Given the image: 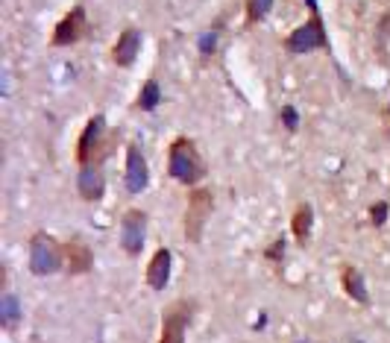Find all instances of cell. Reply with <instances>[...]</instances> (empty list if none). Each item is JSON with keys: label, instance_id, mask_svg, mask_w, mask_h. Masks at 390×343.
<instances>
[{"label": "cell", "instance_id": "cell-7", "mask_svg": "<svg viewBox=\"0 0 390 343\" xmlns=\"http://www.w3.org/2000/svg\"><path fill=\"white\" fill-rule=\"evenodd\" d=\"M88 33V18H86V9L82 6H74L70 12L65 15L56 24L53 29V47H70V45H77V41H82Z\"/></svg>", "mask_w": 390, "mask_h": 343}, {"label": "cell", "instance_id": "cell-15", "mask_svg": "<svg viewBox=\"0 0 390 343\" xmlns=\"http://www.w3.org/2000/svg\"><path fill=\"white\" fill-rule=\"evenodd\" d=\"M343 290L355 299V303H361V305H367V303H369V296H367V285H364V276L358 273L355 267H343Z\"/></svg>", "mask_w": 390, "mask_h": 343}, {"label": "cell", "instance_id": "cell-20", "mask_svg": "<svg viewBox=\"0 0 390 343\" xmlns=\"http://www.w3.org/2000/svg\"><path fill=\"white\" fill-rule=\"evenodd\" d=\"M214 47H218V33H205L203 38H200V50L205 56L209 53H214Z\"/></svg>", "mask_w": 390, "mask_h": 343}, {"label": "cell", "instance_id": "cell-9", "mask_svg": "<svg viewBox=\"0 0 390 343\" xmlns=\"http://www.w3.org/2000/svg\"><path fill=\"white\" fill-rule=\"evenodd\" d=\"M188 320H191V308L185 303H177L164 311L161 317V338L159 343H185V331H188Z\"/></svg>", "mask_w": 390, "mask_h": 343}, {"label": "cell", "instance_id": "cell-1", "mask_svg": "<svg viewBox=\"0 0 390 343\" xmlns=\"http://www.w3.org/2000/svg\"><path fill=\"white\" fill-rule=\"evenodd\" d=\"M168 170L182 185H197L200 179H205V162L197 150V144L185 138V135L173 138L168 147Z\"/></svg>", "mask_w": 390, "mask_h": 343}, {"label": "cell", "instance_id": "cell-18", "mask_svg": "<svg viewBox=\"0 0 390 343\" xmlns=\"http://www.w3.org/2000/svg\"><path fill=\"white\" fill-rule=\"evenodd\" d=\"M273 9V0H246V12H250V21H261L267 12Z\"/></svg>", "mask_w": 390, "mask_h": 343}, {"label": "cell", "instance_id": "cell-11", "mask_svg": "<svg viewBox=\"0 0 390 343\" xmlns=\"http://www.w3.org/2000/svg\"><path fill=\"white\" fill-rule=\"evenodd\" d=\"M77 191L86 203H97L103 191H106V179H103V168L100 164H86L79 170V179H77Z\"/></svg>", "mask_w": 390, "mask_h": 343}, {"label": "cell", "instance_id": "cell-19", "mask_svg": "<svg viewBox=\"0 0 390 343\" xmlns=\"http://www.w3.org/2000/svg\"><path fill=\"white\" fill-rule=\"evenodd\" d=\"M369 217H373V226L376 229H382L387 223V203H376L373 212H369Z\"/></svg>", "mask_w": 390, "mask_h": 343}, {"label": "cell", "instance_id": "cell-6", "mask_svg": "<svg viewBox=\"0 0 390 343\" xmlns=\"http://www.w3.org/2000/svg\"><path fill=\"white\" fill-rule=\"evenodd\" d=\"M144 238H147V214L141 209H129L120 217V246L127 249V255H141Z\"/></svg>", "mask_w": 390, "mask_h": 343}, {"label": "cell", "instance_id": "cell-3", "mask_svg": "<svg viewBox=\"0 0 390 343\" xmlns=\"http://www.w3.org/2000/svg\"><path fill=\"white\" fill-rule=\"evenodd\" d=\"M59 267H65V249L47 232H36L29 241V270L36 276H50Z\"/></svg>", "mask_w": 390, "mask_h": 343}, {"label": "cell", "instance_id": "cell-16", "mask_svg": "<svg viewBox=\"0 0 390 343\" xmlns=\"http://www.w3.org/2000/svg\"><path fill=\"white\" fill-rule=\"evenodd\" d=\"M161 103V88H159V82L156 79H147L141 86V94H138V109L141 112H153Z\"/></svg>", "mask_w": 390, "mask_h": 343}, {"label": "cell", "instance_id": "cell-14", "mask_svg": "<svg viewBox=\"0 0 390 343\" xmlns=\"http://www.w3.org/2000/svg\"><path fill=\"white\" fill-rule=\"evenodd\" d=\"M311 223H314V209L308 203H300V205H296V212H294V217H291L294 238L300 244H305L308 238H311Z\"/></svg>", "mask_w": 390, "mask_h": 343}, {"label": "cell", "instance_id": "cell-22", "mask_svg": "<svg viewBox=\"0 0 390 343\" xmlns=\"http://www.w3.org/2000/svg\"><path fill=\"white\" fill-rule=\"evenodd\" d=\"M378 38H382V45H385V41H390V12L385 15L382 24H378Z\"/></svg>", "mask_w": 390, "mask_h": 343}, {"label": "cell", "instance_id": "cell-4", "mask_svg": "<svg viewBox=\"0 0 390 343\" xmlns=\"http://www.w3.org/2000/svg\"><path fill=\"white\" fill-rule=\"evenodd\" d=\"M211 205H214V194L209 188H194L188 194V209H185V241L188 244H200L203 241V232H205V223H209V214H211Z\"/></svg>", "mask_w": 390, "mask_h": 343}, {"label": "cell", "instance_id": "cell-17", "mask_svg": "<svg viewBox=\"0 0 390 343\" xmlns=\"http://www.w3.org/2000/svg\"><path fill=\"white\" fill-rule=\"evenodd\" d=\"M0 320H3L6 326H15V320H21V311H18V299L12 294H6L0 299Z\"/></svg>", "mask_w": 390, "mask_h": 343}, {"label": "cell", "instance_id": "cell-2", "mask_svg": "<svg viewBox=\"0 0 390 343\" xmlns=\"http://www.w3.org/2000/svg\"><path fill=\"white\" fill-rule=\"evenodd\" d=\"M112 150V141H109V132H106V118L97 114L86 123V129L79 135V144H77V162L86 168V164H103L106 153Z\"/></svg>", "mask_w": 390, "mask_h": 343}, {"label": "cell", "instance_id": "cell-10", "mask_svg": "<svg viewBox=\"0 0 390 343\" xmlns=\"http://www.w3.org/2000/svg\"><path fill=\"white\" fill-rule=\"evenodd\" d=\"M62 249H65V270L70 276H82L94 267V255L79 238H70L68 244H62Z\"/></svg>", "mask_w": 390, "mask_h": 343}, {"label": "cell", "instance_id": "cell-23", "mask_svg": "<svg viewBox=\"0 0 390 343\" xmlns=\"http://www.w3.org/2000/svg\"><path fill=\"white\" fill-rule=\"evenodd\" d=\"M285 255V241H276L270 249H267V258H282Z\"/></svg>", "mask_w": 390, "mask_h": 343}, {"label": "cell", "instance_id": "cell-13", "mask_svg": "<svg viewBox=\"0 0 390 343\" xmlns=\"http://www.w3.org/2000/svg\"><path fill=\"white\" fill-rule=\"evenodd\" d=\"M141 33L138 29H123L120 38H118V45L112 47V59H115V65L120 68H129L132 62L138 59V50H141Z\"/></svg>", "mask_w": 390, "mask_h": 343}, {"label": "cell", "instance_id": "cell-12", "mask_svg": "<svg viewBox=\"0 0 390 343\" xmlns=\"http://www.w3.org/2000/svg\"><path fill=\"white\" fill-rule=\"evenodd\" d=\"M170 264H173V255H170V249L168 246H161L153 253L150 258V264H147V285L153 290H164L170 282Z\"/></svg>", "mask_w": 390, "mask_h": 343}, {"label": "cell", "instance_id": "cell-21", "mask_svg": "<svg viewBox=\"0 0 390 343\" xmlns=\"http://www.w3.org/2000/svg\"><path fill=\"white\" fill-rule=\"evenodd\" d=\"M282 123H285V127L291 129V132L296 129V112H294V106H285V109H282Z\"/></svg>", "mask_w": 390, "mask_h": 343}, {"label": "cell", "instance_id": "cell-8", "mask_svg": "<svg viewBox=\"0 0 390 343\" xmlns=\"http://www.w3.org/2000/svg\"><path fill=\"white\" fill-rule=\"evenodd\" d=\"M123 176H127L129 194H141L150 185V168H147V159H144V150L138 141H132L127 147V173Z\"/></svg>", "mask_w": 390, "mask_h": 343}, {"label": "cell", "instance_id": "cell-5", "mask_svg": "<svg viewBox=\"0 0 390 343\" xmlns=\"http://www.w3.org/2000/svg\"><path fill=\"white\" fill-rule=\"evenodd\" d=\"M328 47L326 29H323V18L320 12H311V21L302 27H296L291 36L285 38V50L287 53H311V50Z\"/></svg>", "mask_w": 390, "mask_h": 343}]
</instances>
